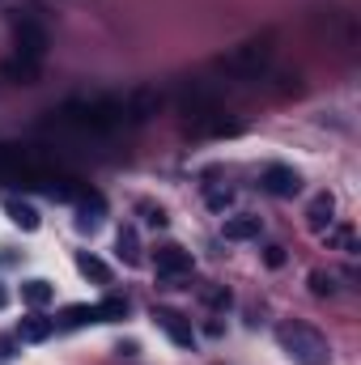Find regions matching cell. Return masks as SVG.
Here are the masks:
<instances>
[{"label": "cell", "mask_w": 361, "mask_h": 365, "mask_svg": "<svg viewBox=\"0 0 361 365\" xmlns=\"http://www.w3.org/2000/svg\"><path fill=\"white\" fill-rule=\"evenodd\" d=\"M51 297H56V289L47 280H26L21 284V302H30V306H47Z\"/></svg>", "instance_id": "15"}, {"label": "cell", "mask_w": 361, "mask_h": 365, "mask_svg": "<svg viewBox=\"0 0 361 365\" xmlns=\"http://www.w3.org/2000/svg\"><path fill=\"white\" fill-rule=\"evenodd\" d=\"M255 234H260V217H230L225 221V238L230 242H247Z\"/></svg>", "instance_id": "11"}, {"label": "cell", "mask_w": 361, "mask_h": 365, "mask_svg": "<svg viewBox=\"0 0 361 365\" xmlns=\"http://www.w3.org/2000/svg\"><path fill=\"white\" fill-rule=\"evenodd\" d=\"M268 56H272V38L264 34V38L243 43L234 56H225V60H221V68H225V73H234V77H260V73H264V64H268Z\"/></svg>", "instance_id": "2"}, {"label": "cell", "mask_w": 361, "mask_h": 365, "mask_svg": "<svg viewBox=\"0 0 361 365\" xmlns=\"http://www.w3.org/2000/svg\"><path fill=\"white\" fill-rule=\"evenodd\" d=\"M128 314V302L123 297H106V302H98V306H68L64 314H60V323L64 327H81V323H115V319H123Z\"/></svg>", "instance_id": "3"}, {"label": "cell", "mask_w": 361, "mask_h": 365, "mask_svg": "<svg viewBox=\"0 0 361 365\" xmlns=\"http://www.w3.org/2000/svg\"><path fill=\"white\" fill-rule=\"evenodd\" d=\"M77 272L86 276V280H98V284H106V280H111V268H106L98 255H77Z\"/></svg>", "instance_id": "16"}, {"label": "cell", "mask_w": 361, "mask_h": 365, "mask_svg": "<svg viewBox=\"0 0 361 365\" xmlns=\"http://www.w3.org/2000/svg\"><path fill=\"white\" fill-rule=\"evenodd\" d=\"M310 289H315L319 297H327V293H332L336 284H332V276H323V272H310Z\"/></svg>", "instance_id": "18"}, {"label": "cell", "mask_w": 361, "mask_h": 365, "mask_svg": "<svg viewBox=\"0 0 361 365\" xmlns=\"http://www.w3.org/2000/svg\"><path fill=\"white\" fill-rule=\"evenodd\" d=\"M4 302H9V293H4V289H0V310H4Z\"/></svg>", "instance_id": "22"}, {"label": "cell", "mask_w": 361, "mask_h": 365, "mask_svg": "<svg viewBox=\"0 0 361 365\" xmlns=\"http://www.w3.org/2000/svg\"><path fill=\"white\" fill-rule=\"evenodd\" d=\"M276 344L285 349V357H293L298 365H327L332 361V344L327 336H319L306 323H280L276 327Z\"/></svg>", "instance_id": "1"}, {"label": "cell", "mask_w": 361, "mask_h": 365, "mask_svg": "<svg viewBox=\"0 0 361 365\" xmlns=\"http://www.w3.org/2000/svg\"><path fill=\"white\" fill-rule=\"evenodd\" d=\"M4 212H9V221H13L17 230H26V234L39 230V212H34V204H26V200H4Z\"/></svg>", "instance_id": "9"}, {"label": "cell", "mask_w": 361, "mask_h": 365, "mask_svg": "<svg viewBox=\"0 0 361 365\" xmlns=\"http://www.w3.org/2000/svg\"><path fill=\"white\" fill-rule=\"evenodd\" d=\"M56 331V323L51 319H43V314H30V319H21V327H17V336L21 340H47Z\"/></svg>", "instance_id": "13"}, {"label": "cell", "mask_w": 361, "mask_h": 365, "mask_svg": "<svg viewBox=\"0 0 361 365\" xmlns=\"http://www.w3.org/2000/svg\"><path fill=\"white\" fill-rule=\"evenodd\" d=\"M0 73H4L9 81H17V86H34V81H39V64H34V60H21V56L9 60Z\"/></svg>", "instance_id": "10"}, {"label": "cell", "mask_w": 361, "mask_h": 365, "mask_svg": "<svg viewBox=\"0 0 361 365\" xmlns=\"http://www.w3.org/2000/svg\"><path fill=\"white\" fill-rule=\"evenodd\" d=\"M234 191H208V208H230Z\"/></svg>", "instance_id": "20"}, {"label": "cell", "mask_w": 361, "mask_h": 365, "mask_svg": "<svg viewBox=\"0 0 361 365\" xmlns=\"http://www.w3.org/2000/svg\"><path fill=\"white\" fill-rule=\"evenodd\" d=\"M332 195H315V204H310V230H323V225H332Z\"/></svg>", "instance_id": "17"}, {"label": "cell", "mask_w": 361, "mask_h": 365, "mask_svg": "<svg viewBox=\"0 0 361 365\" xmlns=\"http://www.w3.org/2000/svg\"><path fill=\"white\" fill-rule=\"evenodd\" d=\"M264 187H268L272 195L285 200V195H298V191H302V175H298L293 166H280V162H276V166L264 170Z\"/></svg>", "instance_id": "7"}, {"label": "cell", "mask_w": 361, "mask_h": 365, "mask_svg": "<svg viewBox=\"0 0 361 365\" xmlns=\"http://www.w3.org/2000/svg\"><path fill=\"white\" fill-rule=\"evenodd\" d=\"M123 102V119H132V123H145L149 115H158V106H162V93L149 90V86H141V90H132L128 98H119Z\"/></svg>", "instance_id": "5"}, {"label": "cell", "mask_w": 361, "mask_h": 365, "mask_svg": "<svg viewBox=\"0 0 361 365\" xmlns=\"http://www.w3.org/2000/svg\"><path fill=\"white\" fill-rule=\"evenodd\" d=\"M264 264H268V268H280V264H285V247H268V251H264Z\"/></svg>", "instance_id": "21"}, {"label": "cell", "mask_w": 361, "mask_h": 365, "mask_svg": "<svg viewBox=\"0 0 361 365\" xmlns=\"http://www.w3.org/2000/svg\"><path fill=\"white\" fill-rule=\"evenodd\" d=\"M141 208H145V221H149V225H158V230L166 225V208H162V204H158V208H153V204H141Z\"/></svg>", "instance_id": "19"}, {"label": "cell", "mask_w": 361, "mask_h": 365, "mask_svg": "<svg viewBox=\"0 0 361 365\" xmlns=\"http://www.w3.org/2000/svg\"><path fill=\"white\" fill-rule=\"evenodd\" d=\"M115 247H119V259H123L128 268H136V264H141V242H136V230H132V225H123V230H119Z\"/></svg>", "instance_id": "12"}, {"label": "cell", "mask_w": 361, "mask_h": 365, "mask_svg": "<svg viewBox=\"0 0 361 365\" xmlns=\"http://www.w3.org/2000/svg\"><path fill=\"white\" fill-rule=\"evenodd\" d=\"M98 221H102V195H90V200L81 204L77 230H81V234H93V230H98Z\"/></svg>", "instance_id": "14"}, {"label": "cell", "mask_w": 361, "mask_h": 365, "mask_svg": "<svg viewBox=\"0 0 361 365\" xmlns=\"http://www.w3.org/2000/svg\"><path fill=\"white\" fill-rule=\"evenodd\" d=\"M153 319H158V327H162V331H166L175 344L191 349V340H195V336H191V327L183 323V314H175V310H153Z\"/></svg>", "instance_id": "8"}, {"label": "cell", "mask_w": 361, "mask_h": 365, "mask_svg": "<svg viewBox=\"0 0 361 365\" xmlns=\"http://www.w3.org/2000/svg\"><path fill=\"white\" fill-rule=\"evenodd\" d=\"M13 43H17V56L21 60H43V51H47V30L39 26V21H30V17H13Z\"/></svg>", "instance_id": "4"}, {"label": "cell", "mask_w": 361, "mask_h": 365, "mask_svg": "<svg viewBox=\"0 0 361 365\" xmlns=\"http://www.w3.org/2000/svg\"><path fill=\"white\" fill-rule=\"evenodd\" d=\"M153 264H158V276L179 280V276L191 272V251H183V247L171 242V247H162V251H158V259H153Z\"/></svg>", "instance_id": "6"}]
</instances>
